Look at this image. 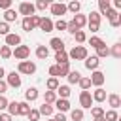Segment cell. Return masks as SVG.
Segmentation results:
<instances>
[{
    "instance_id": "cell-1",
    "label": "cell",
    "mask_w": 121,
    "mask_h": 121,
    "mask_svg": "<svg viewBox=\"0 0 121 121\" xmlns=\"http://www.w3.org/2000/svg\"><path fill=\"white\" fill-rule=\"evenodd\" d=\"M89 55H87V47L85 45H74L68 53V59H74V60H85Z\"/></svg>"
},
{
    "instance_id": "cell-2",
    "label": "cell",
    "mask_w": 121,
    "mask_h": 121,
    "mask_svg": "<svg viewBox=\"0 0 121 121\" xmlns=\"http://www.w3.org/2000/svg\"><path fill=\"white\" fill-rule=\"evenodd\" d=\"M100 19H102V15H100L98 11H91V13H89V17H87V26H89L91 32H98V28H100Z\"/></svg>"
},
{
    "instance_id": "cell-3",
    "label": "cell",
    "mask_w": 121,
    "mask_h": 121,
    "mask_svg": "<svg viewBox=\"0 0 121 121\" xmlns=\"http://www.w3.org/2000/svg\"><path fill=\"white\" fill-rule=\"evenodd\" d=\"M34 72H36V64H34L32 60H21L19 66H17V74H19V76H21V74L30 76V74H34Z\"/></svg>"
},
{
    "instance_id": "cell-4",
    "label": "cell",
    "mask_w": 121,
    "mask_h": 121,
    "mask_svg": "<svg viewBox=\"0 0 121 121\" xmlns=\"http://www.w3.org/2000/svg\"><path fill=\"white\" fill-rule=\"evenodd\" d=\"M40 15H32V17H25L23 19V23H21V26H23V30H26V32H30V30H34L38 25H40Z\"/></svg>"
},
{
    "instance_id": "cell-5",
    "label": "cell",
    "mask_w": 121,
    "mask_h": 121,
    "mask_svg": "<svg viewBox=\"0 0 121 121\" xmlns=\"http://www.w3.org/2000/svg\"><path fill=\"white\" fill-rule=\"evenodd\" d=\"M11 57H15L19 60H26L30 57V47L28 45H17L15 49H11Z\"/></svg>"
},
{
    "instance_id": "cell-6",
    "label": "cell",
    "mask_w": 121,
    "mask_h": 121,
    "mask_svg": "<svg viewBox=\"0 0 121 121\" xmlns=\"http://www.w3.org/2000/svg\"><path fill=\"white\" fill-rule=\"evenodd\" d=\"M79 106H81V110H91L93 108V96H91L89 91L79 93Z\"/></svg>"
},
{
    "instance_id": "cell-7",
    "label": "cell",
    "mask_w": 121,
    "mask_h": 121,
    "mask_svg": "<svg viewBox=\"0 0 121 121\" xmlns=\"http://www.w3.org/2000/svg\"><path fill=\"white\" fill-rule=\"evenodd\" d=\"M6 83H8V87H13V89H19L21 87V76L13 70V72H9L8 76H6Z\"/></svg>"
},
{
    "instance_id": "cell-8",
    "label": "cell",
    "mask_w": 121,
    "mask_h": 121,
    "mask_svg": "<svg viewBox=\"0 0 121 121\" xmlns=\"http://www.w3.org/2000/svg\"><path fill=\"white\" fill-rule=\"evenodd\" d=\"M34 11H36V8H34L32 2H21V4H19V13H21V15H25V17H32Z\"/></svg>"
},
{
    "instance_id": "cell-9",
    "label": "cell",
    "mask_w": 121,
    "mask_h": 121,
    "mask_svg": "<svg viewBox=\"0 0 121 121\" xmlns=\"http://www.w3.org/2000/svg\"><path fill=\"white\" fill-rule=\"evenodd\" d=\"M106 17H108V21H110V25L113 26V28H117L119 25H121V15H119V11H115V9H108L106 11Z\"/></svg>"
},
{
    "instance_id": "cell-10",
    "label": "cell",
    "mask_w": 121,
    "mask_h": 121,
    "mask_svg": "<svg viewBox=\"0 0 121 121\" xmlns=\"http://www.w3.org/2000/svg\"><path fill=\"white\" fill-rule=\"evenodd\" d=\"M91 85H95V87H102V83L106 81V76L100 72V70H95L93 74H91Z\"/></svg>"
},
{
    "instance_id": "cell-11",
    "label": "cell",
    "mask_w": 121,
    "mask_h": 121,
    "mask_svg": "<svg viewBox=\"0 0 121 121\" xmlns=\"http://www.w3.org/2000/svg\"><path fill=\"white\" fill-rule=\"evenodd\" d=\"M49 9H51V13L53 15H59V17H62L68 9H66V4H62V2H55V4H49Z\"/></svg>"
},
{
    "instance_id": "cell-12",
    "label": "cell",
    "mask_w": 121,
    "mask_h": 121,
    "mask_svg": "<svg viewBox=\"0 0 121 121\" xmlns=\"http://www.w3.org/2000/svg\"><path fill=\"white\" fill-rule=\"evenodd\" d=\"M6 45L8 47H17V45H21V36L19 34H15V32H9L8 36H6Z\"/></svg>"
},
{
    "instance_id": "cell-13",
    "label": "cell",
    "mask_w": 121,
    "mask_h": 121,
    "mask_svg": "<svg viewBox=\"0 0 121 121\" xmlns=\"http://www.w3.org/2000/svg\"><path fill=\"white\" fill-rule=\"evenodd\" d=\"M83 62H85V68H87V70H93V72H95V70L98 68V64H100V59H98L96 55H93V57H87Z\"/></svg>"
},
{
    "instance_id": "cell-14",
    "label": "cell",
    "mask_w": 121,
    "mask_h": 121,
    "mask_svg": "<svg viewBox=\"0 0 121 121\" xmlns=\"http://www.w3.org/2000/svg\"><path fill=\"white\" fill-rule=\"evenodd\" d=\"M55 108L59 110V113L70 112V102H68V98H57V100H55Z\"/></svg>"
},
{
    "instance_id": "cell-15",
    "label": "cell",
    "mask_w": 121,
    "mask_h": 121,
    "mask_svg": "<svg viewBox=\"0 0 121 121\" xmlns=\"http://www.w3.org/2000/svg\"><path fill=\"white\" fill-rule=\"evenodd\" d=\"M72 25H74L78 30H81V28L87 25V17H85V15H81V13H76V15H74V19H72Z\"/></svg>"
},
{
    "instance_id": "cell-16",
    "label": "cell",
    "mask_w": 121,
    "mask_h": 121,
    "mask_svg": "<svg viewBox=\"0 0 121 121\" xmlns=\"http://www.w3.org/2000/svg\"><path fill=\"white\" fill-rule=\"evenodd\" d=\"M38 26H40V30H43V32H53V21H51L49 17H42Z\"/></svg>"
},
{
    "instance_id": "cell-17",
    "label": "cell",
    "mask_w": 121,
    "mask_h": 121,
    "mask_svg": "<svg viewBox=\"0 0 121 121\" xmlns=\"http://www.w3.org/2000/svg\"><path fill=\"white\" fill-rule=\"evenodd\" d=\"M91 96H93V102H104V100H106V91H104L102 87H96Z\"/></svg>"
},
{
    "instance_id": "cell-18",
    "label": "cell",
    "mask_w": 121,
    "mask_h": 121,
    "mask_svg": "<svg viewBox=\"0 0 121 121\" xmlns=\"http://www.w3.org/2000/svg\"><path fill=\"white\" fill-rule=\"evenodd\" d=\"M49 47L55 49V53H57V51H64V42H62L60 38H51V40H49Z\"/></svg>"
},
{
    "instance_id": "cell-19",
    "label": "cell",
    "mask_w": 121,
    "mask_h": 121,
    "mask_svg": "<svg viewBox=\"0 0 121 121\" xmlns=\"http://www.w3.org/2000/svg\"><path fill=\"white\" fill-rule=\"evenodd\" d=\"M38 98V89L36 87H28L25 91V102H34Z\"/></svg>"
},
{
    "instance_id": "cell-20",
    "label": "cell",
    "mask_w": 121,
    "mask_h": 121,
    "mask_svg": "<svg viewBox=\"0 0 121 121\" xmlns=\"http://www.w3.org/2000/svg\"><path fill=\"white\" fill-rule=\"evenodd\" d=\"M108 104H110L112 110H117V108L121 106V98H119V95H115V93L108 95Z\"/></svg>"
},
{
    "instance_id": "cell-21",
    "label": "cell",
    "mask_w": 121,
    "mask_h": 121,
    "mask_svg": "<svg viewBox=\"0 0 121 121\" xmlns=\"http://www.w3.org/2000/svg\"><path fill=\"white\" fill-rule=\"evenodd\" d=\"M55 93H57V95H59V98H68V96H70V93H72V91H70V85H59V87H57V91H55Z\"/></svg>"
},
{
    "instance_id": "cell-22",
    "label": "cell",
    "mask_w": 121,
    "mask_h": 121,
    "mask_svg": "<svg viewBox=\"0 0 121 121\" xmlns=\"http://www.w3.org/2000/svg\"><path fill=\"white\" fill-rule=\"evenodd\" d=\"M30 112V104L28 102H17V115H26Z\"/></svg>"
},
{
    "instance_id": "cell-23",
    "label": "cell",
    "mask_w": 121,
    "mask_h": 121,
    "mask_svg": "<svg viewBox=\"0 0 121 121\" xmlns=\"http://www.w3.org/2000/svg\"><path fill=\"white\" fill-rule=\"evenodd\" d=\"M38 112H40V115L51 117V115H53V106H51V104H45V102H43V104L40 106V110H38Z\"/></svg>"
},
{
    "instance_id": "cell-24",
    "label": "cell",
    "mask_w": 121,
    "mask_h": 121,
    "mask_svg": "<svg viewBox=\"0 0 121 121\" xmlns=\"http://www.w3.org/2000/svg\"><path fill=\"white\" fill-rule=\"evenodd\" d=\"M70 119H72V121H83V110H81V108L70 110Z\"/></svg>"
},
{
    "instance_id": "cell-25",
    "label": "cell",
    "mask_w": 121,
    "mask_h": 121,
    "mask_svg": "<svg viewBox=\"0 0 121 121\" xmlns=\"http://www.w3.org/2000/svg\"><path fill=\"white\" fill-rule=\"evenodd\" d=\"M47 55H49V47L47 45H38L36 47V57L38 59H47Z\"/></svg>"
},
{
    "instance_id": "cell-26",
    "label": "cell",
    "mask_w": 121,
    "mask_h": 121,
    "mask_svg": "<svg viewBox=\"0 0 121 121\" xmlns=\"http://www.w3.org/2000/svg\"><path fill=\"white\" fill-rule=\"evenodd\" d=\"M66 78H68V83H72V85H74V83H78V81L81 79V74H79L78 70H70Z\"/></svg>"
},
{
    "instance_id": "cell-27",
    "label": "cell",
    "mask_w": 121,
    "mask_h": 121,
    "mask_svg": "<svg viewBox=\"0 0 121 121\" xmlns=\"http://www.w3.org/2000/svg\"><path fill=\"white\" fill-rule=\"evenodd\" d=\"M55 100H57V93L55 91H45L43 93V102L45 104H55Z\"/></svg>"
},
{
    "instance_id": "cell-28",
    "label": "cell",
    "mask_w": 121,
    "mask_h": 121,
    "mask_svg": "<svg viewBox=\"0 0 121 121\" xmlns=\"http://www.w3.org/2000/svg\"><path fill=\"white\" fill-rule=\"evenodd\" d=\"M110 0H98V13L100 15H106V11L110 9Z\"/></svg>"
},
{
    "instance_id": "cell-29",
    "label": "cell",
    "mask_w": 121,
    "mask_h": 121,
    "mask_svg": "<svg viewBox=\"0 0 121 121\" xmlns=\"http://www.w3.org/2000/svg\"><path fill=\"white\" fill-rule=\"evenodd\" d=\"M17 19V11L15 9H6L4 11V23H11Z\"/></svg>"
},
{
    "instance_id": "cell-30",
    "label": "cell",
    "mask_w": 121,
    "mask_h": 121,
    "mask_svg": "<svg viewBox=\"0 0 121 121\" xmlns=\"http://www.w3.org/2000/svg\"><path fill=\"white\" fill-rule=\"evenodd\" d=\"M55 60H57V64L70 62V60H68V53H66V51H57V53H55Z\"/></svg>"
},
{
    "instance_id": "cell-31",
    "label": "cell",
    "mask_w": 121,
    "mask_h": 121,
    "mask_svg": "<svg viewBox=\"0 0 121 121\" xmlns=\"http://www.w3.org/2000/svg\"><path fill=\"white\" fill-rule=\"evenodd\" d=\"M60 83H59V78H49L47 81H45V87H47V91H57V87H59Z\"/></svg>"
},
{
    "instance_id": "cell-32",
    "label": "cell",
    "mask_w": 121,
    "mask_h": 121,
    "mask_svg": "<svg viewBox=\"0 0 121 121\" xmlns=\"http://www.w3.org/2000/svg\"><path fill=\"white\" fill-rule=\"evenodd\" d=\"M108 55H110V47H108L106 43H104V45H100V47L96 49V57H98V59H106Z\"/></svg>"
},
{
    "instance_id": "cell-33",
    "label": "cell",
    "mask_w": 121,
    "mask_h": 121,
    "mask_svg": "<svg viewBox=\"0 0 121 121\" xmlns=\"http://www.w3.org/2000/svg\"><path fill=\"white\" fill-rule=\"evenodd\" d=\"M68 72H70V62H62V64H59V76H60V78H66Z\"/></svg>"
},
{
    "instance_id": "cell-34",
    "label": "cell",
    "mask_w": 121,
    "mask_h": 121,
    "mask_svg": "<svg viewBox=\"0 0 121 121\" xmlns=\"http://www.w3.org/2000/svg\"><path fill=\"white\" fill-rule=\"evenodd\" d=\"M104 119H106V121H117V119H119L117 110H108V112H104Z\"/></svg>"
},
{
    "instance_id": "cell-35",
    "label": "cell",
    "mask_w": 121,
    "mask_h": 121,
    "mask_svg": "<svg viewBox=\"0 0 121 121\" xmlns=\"http://www.w3.org/2000/svg\"><path fill=\"white\" fill-rule=\"evenodd\" d=\"M66 9H70V11L76 15V13H79V9H81V4H79V2H76V0H72V2L66 6Z\"/></svg>"
},
{
    "instance_id": "cell-36",
    "label": "cell",
    "mask_w": 121,
    "mask_h": 121,
    "mask_svg": "<svg viewBox=\"0 0 121 121\" xmlns=\"http://www.w3.org/2000/svg\"><path fill=\"white\" fill-rule=\"evenodd\" d=\"M89 45H91V47H95V49H98L100 45H104V42H102L98 36H91V40H89Z\"/></svg>"
},
{
    "instance_id": "cell-37",
    "label": "cell",
    "mask_w": 121,
    "mask_h": 121,
    "mask_svg": "<svg viewBox=\"0 0 121 121\" xmlns=\"http://www.w3.org/2000/svg\"><path fill=\"white\" fill-rule=\"evenodd\" d=\"M110 55L115 57V59H119V57H121V43H113L112 49H110Z\"/></svg>"
},
{
    "instance_id": "cell-38",
    "label": "cell",
    "mask_w": 121,
    "mask_h": 121,
    "mask_svg": "<svg viewBox=\"0 0 121 121\" xmlns=\"http://www.w3.org/2000/svg\"><path fill=\"white\" fill-rule=\"evenodd\" d=\"M0 57H2V59H9V57H11V47L2 45V47H0Z\"/></svg>"
},
{
    "instance_id": "cell-39",
    "label": "cell",
    "mask_w": 121,
    "mask_h": 121,
    "mask_svg": "<svg viewBox=\"0 0 121 121\" xmlns=\"http://www.w3.org/2000/svg\"><path fill=\"white\" fill-rule=\"evenodd\" d=\"M6 110H8V113H9L11 117L17 115V102H15V100H13V102H8V108H6Z\"/></svg>"
},
{
    "instance_id": "cell-40",
    "label": "cell",
    "mask_w": 121,
    "mask_h": 121,
    "mask_svg": "<svg viewBox=\"0 0 121 121\" xmlns=\"http://www.w3.org/2000/svg\"><path fill=\"white\" fill-rule=\"evenodd\" d=\"M26 117H28V121H40V112L30 108V112L26 113Z\"/></svg>"
},
{
    "instance_id": "cell-41",
    "label": "cell",
    "mask_w": 121,
    "mask_h": 121,
    "mask_svg": "<svg viewBox=\"0 0 121 121\" xmlns=\"http://www.w3.org/2000/svg\"><path fill=\"white\" fill-rule=\"evenodd\" d=\"M34 8H36V9H40V11H43V9H47V8H49V2H47V0H38V2L34 4Z\"/></svg>"
},
{
    "instance_id": "cell-42",
    "label": "cell",
    "mask_w": 121,
    "mask_h": 121,
    "mask_svg": "<svg viewBox=\"0 0 121 121\" xmlns=\"http://www.w3.org/2000/svg\"><path fill=\"white\" fill-rule=\"evenodd\" d=\"M74 38H76V42H78V43H83V42L87 40V36H85V32H83V30L74 32Z\"/></svg>"
},
{
    "instance_id": "cell-43",
    "label": "cell",
    "mask_w": 121,
    "mask_h": 121,
    "mask_svg": "<svg viewBox=\"0 0 121 121\" xmlns=\"http://www.w3.org/2000/svg\"><path fill=\"white\" fill-rule=\"evenodd\" d=\"M78 83H79V87H81V91H87V89L91 87V79H89V78H81V79H79Z\"/></svg>"
},
{
    "instance_id": "cell-44",
    "label": "cell",
    "mask_w": 121,
    "mask_h": 121,
    "mask_svg": "<svg viewBox=\"0 0 121 121\" xmlns=\"http://www.w3.org/2000/svg\"><path fill=\"white\" fill-rule=\"evenodd\" d=\"M91 115H93V117H102V115H104V110H102L100 106H93V108H91Z\"/></svg>"
},
{
    "instance_id": "cell-45",
    "label": "cell",
    "mask_w": 121,
    "mask_h": 121,
    "mask_svg": "<svg viewBox=\"0 0 121 121\" xmlns=\"http://www.w3.org/2000/svg\"><path fill=\"white\" fill-rule=\"evenodd\" d=\"M53 28H57V30H66V21L59 19L57 23H53Z\"/></svg>"
},
{
    "instance_id": "cell-46",
    "label": "cell",
    "mask_w": 121,
    "mask_h": 121,
    "mask_svg": "<svg viewBox=\"0 0 121 121\" xmlns=\"http://www.w3.org/2000/svg\"><path fill=\"white\" fill-rule=\"evenodd\" d=\"M49 76L51 78H59V64H51L49 66Z\"/></svg>"
},
{
    "instance_id": "cell-47",
    "label": "cell",
    "mask_w": 121,
    "mask_h": 121,
    "mask_svg": "<svg viewBox=\"0 0 121 121\" xmlns=\"http://www.w3.org/2000/svg\"><path fill=\"white\" fill-rule=\"evenodd\" d=\"M0 34H2V36H8V34H9V25L4 23V21L0 23Z\"/></svg>"
},
{
    "instance_id": "cell-48",
    "label": "cell",
    "mask_w": 121,
    "mask_h": 121,
    "mask_svg": "<svg viewBox=\"0 0 121 121\" xmlns=\"http://www.w3.org/2000/svg\"><path fill=\"white\" fill-rule=\"evenodd\" d=\"M0 9H11V0H0Z\"/></svg>"
},
{
    "instance_id": "cell-49",
    "label": "cell",
    "mask_w": 121,
    "mask_h": 121,
    "mask_svg": "<svg viewBox=\"0 0 121 121\" xmlns=\"http://www.w3.org/2000/svg\"><path fill=\"white\" fill-rule=\"evenodd\" d=\"M8 102H9V100H8V98H6L4 95H0V112L8 108Z\"/></svg>"
},
{
    "instance_id": "cell-50",
    "label": "cell",
    "mask_w": 121,
    "mask_h": 121,
    "mask_svg": "<svg viewBox=\"0 0 121 121\" xmlns=\"http://www.w3.org/2000/svg\"><path fill=\"white\" fill-rule=\"evenodd\" d=\"M6 91H8V83H6L4 79H0V95H4Z\"/></svg>"
},
{
    "instance_id": "cell-51",
    "label": "cell",
    "mask_w": 121,
    "mask_h": 121,
    "mask_svg": "<svg viewBox=\"0 0 121 121\" xmlns=\"http://www.w3.org/2000/svg\"><path fill=\"white\" fill-rule=\"evenodd\" d=\"M53 121H68V119H66V115H64V113H57V115L53 117Z\"/></svg>"
},
{
    "instance_id": "cell-52",
    "label": "cell",
    "mask_w": 121,
    "mask_h": 121,
    "mask_svg": "<svg viewBox=\"0 0 121 121\" xmlns=\"http://www.w3.org/2000/svg\"><path fill=\"white\" fill-rule=\"evenodd\" d=\"M13 117L9 115V113H0V121H11Z\"/></svg>"
},
{
    "instance_id": "cell-53",
    "label": "cell",
    "mask_w": 121,
    "mask_h": 121,
    "mask_svg": "<svg viewBox=\"0 0 121 121\" xmlns=\"http://www.w3.org/2000/svg\"><path fill=\"white\" fill-rule=\"evenodd\" d=\"M4 76H6V70L0 66V79H4Z\"/></svg>"
},
{
    "instance_id": "cell-54",
    "label": "cell",
    "mask_w": 121,
    "mask_h": 121,
    "mask_svg": "<svg viewBox=\"0 0 121 121\" xmlns=\"http://www.w3.org/2000/svg\"><path fill=\"white\" fill-rule=\"evenodd\" d=\"M95 121H106V119H104V115H102V117H95Z\"/></svg>"
},
{
    "instance_id": "cell-55",
    "label": "cell",
    "mask_w": 121,
    "mask_h": 121,
    "mask_svg": "<svg viewBox=\"0 0 121 121\" xmlns=\"http://www.w3.org/2000/svg\"><path fill=\"white\" fill-rule=\"evenodd\" d=\"M47 121H53V117H51V119H47Z\"/></svg>"
}]
</instances>
